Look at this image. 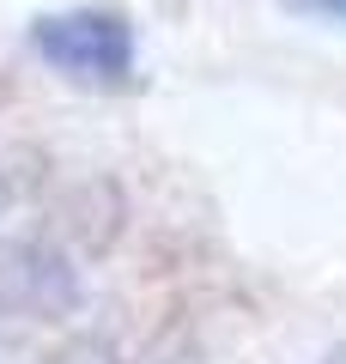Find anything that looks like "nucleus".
Here are the masks:
<instances>
[{
  "label": "nucleus",
  "mask_w": 346,
  "mask_h": 364,
  "mask_svg": "<svg viewBox=\"0 0 346 364\" xmlns=\"http://www.w3.org/2000/svg\"><path fill=\"white\" fill-rule=\"evenodd\" d=\"M31 49L49 67H61L67 79H85V85H122L134 73V31L122 13H98V6H79V13H49L31 25Z\"/></svg>",
  "instance_id": "f257e3e1"
},
{
  "label": "nucleus",
  "mask_w": 346,
  "mask_h": 364,
  "mask_svg": "<svg viewBox=\"0 0 346 364\" xmlns=\"http://www.w3.org/2000/svg\"><path fill=\"white\" fill-rule=\"evenodd\" d=\"M304 13H316V18H334V25H346V0H298Z\"/></svg>",
  "instance_id": "f03ea898"
},
{
  "label": "nucleus",
  "mask_w": 346,
  "mask_h": 364,
  "mask_svg": "<svg viewBox=\"0 0 346 364\" xmlns=\"http://www.w3.org/2000/svg\"><path fill=\"white\" fill-rule=\"evenodd\" d=\"M322 364H346V346H334V352H328V358H322Z\"/></svg>",
  "instance_id": "7ed1b4c3"
},
{
  "label": "nucleus",
  "mask_w": 346,
  "mask_h": 364,
  "mask_svg": "<svg viewBox=\"0 0 346 364\" xmlns=\"http://www.w3.org/2000/svg\"><path fill=\"white\" fill-rule=\"evenodd\" d=\"M0 213H6V176H0Z\"/></svg>",
  "instance_id": "20e7f679"
}]
</instances>
